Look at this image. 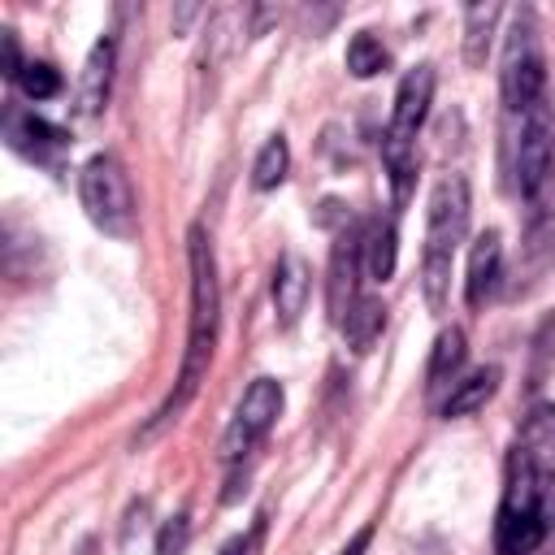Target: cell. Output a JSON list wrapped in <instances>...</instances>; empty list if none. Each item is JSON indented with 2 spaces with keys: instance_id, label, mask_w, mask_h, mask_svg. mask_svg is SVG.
<instances>
[{
  "instance_id": "1",
  "label": "cell",
  "mask_w": 555,
  "mask_h": 555,
  "mask_svg": "<svg viewBox=\"0 0 555 555\" xmlns=\"http://www.w3.org/2000/svg\"><path fill=\"white\" fill-rule=\"evenodd\" d=\"M555 516V403L533 408L520 442L507 455L503 499L494 516L499 555H533Z\"/></svg>"
},
{
  "instance_id": "2",
  "label": "cell",
  "mask_w": 555,
  "mask_h": 555,
  "mask_svg": "<svg viewBox=\"0 0 555 555\" xmlns=\"http://www.w3.org/2000/svg\"><path fill=\"white\" fill-rule=\"evenodd\" d=\"M186 273H191L186 351H182V364H178V382H173L169 399L156 408V416L147 421L143 438L186 412V403L195 399V390H199V382L208 377V364H212L217 325H221V282H217V251H212V238H208L204 225H191L186 230Z\"/></svg>"
},
{
  "instance_id": "3",
  "label": "cell",
  "mask_w": 555,
  "mask_h": 555,
  "mask_svg": "<svg viewBox=\"0 0 555 555\" xmlns=\"http://www.w3.org/2000/svg\"><path fill=\"white\" fill-rule=\"evenodd\" d=\"M468 234V182L464 173H442L425 204V251H421V291L429 312L447 308L451 264Z\"/></svg>"
},
{
  "instance_id": "4",
  "label": "cell",
  "mask_w": 555,
  "mask_h": 555,
  "mask_svg": "<svg viewBox=\"0 0 555 555\" xmlns=\"http://www.w3.org/2000/svg\"><path fill=\"white\" fill-rule=\"evenodd\" d=\"M503 173L520 199H538L555 178V100L503 117Z\"/></svg>"
},
{
  "instance_id": "5",
  "label": "cell",
  "mask_w": 555,
  "mask_h": 555,
  "mask_svg": "<svg viewBox=\"0 0 555 555\" xmlns=\"http://www.w3.org/2000/svg\"><path fill=\"white\" fill-rule=\"evenodd\" d=\"M546 56H542V30L533 9H516L512 26L503 35V61H499V100L503 117H516L546 100Z\"/></svg>"
},
{
  "instance_id": "6",
  "label": "cell",
  "mask_w": 555,
  "mask_h": 555,
  "mask_svg": "<svg viewBox=\"0 0 555 555\" xmlns=\"http://www.w3.org/2000/svg\"><path fill=\"white\" fill-rule=\"evenodd\" d=\"M78 199H82V212L95 230H104L108 238H121V243L134 238L139 208H134L130 173L113 152H95L78 169Z\"/></svg>"
},
{
  "instance_id": "7",
  "label": "cell",
  "mask_w": 555,
  "mask_h": 555,
  "mask_svg": "<svg viewBox=\"0 0 555 555\" xmlns=\"http://www.w3.org/2000/svg\"><path fill=\"white\" fill-rule=\"evenodd\" d=\"M282 403H286L282 382H278V377H256V382L243 390V399H238V408H234V416H230V425H225V434H221V460L238 464V460L278 425Z\"/></svg>"
},
{
  "instance_id": "8",
  "label": "cell",
  "mask_w": 555,
  "mask_h": 555,
  "mask_svg": "<svg viewBox=\"0 0 555 555\" xmlns=\"http://www.w3.org/2000/svg\"><path fill=\"white\" fill-rule=\"evenodd\" d=\"M360 269H364V230L360 225H343L334 234L330 278H325V304H330V321L334 325H343L347 312L360 299Z\"/></svg>"
},
{
  "instance_id": "9",
  "label": "cell",
  "mask_w": 555,
  "mask_h": 555,
  "mask_svg": "<svg viewBox=\"0 0 555 555\" xmlns=\"http://www.w3.org/2000/svg\"><path fill=\"white\" fill-rule=\"evenodd\" d=\"M434 65H412L403 78H399V87H395V108H390V126H386V134L382 139H390V143H416V130L425 126V117H429V104H434Z\"/></svg>"
},
{
  "instance_id": "10",
  "label": "cell",
  "mask_w": 555,
  "mask_h": 555,
  "mask_svg": "<svg viewBox=\"0 0 555 555\" xmlns=\"http://www.w3.org/2000/svg\"><path fill=\"white\" fill-rule=\"evenodd\" d=\"M4 139H9L13 152H22L26 160H39V165H52L56 152L69 147V134L61 126H52L39 113H26L17 104L4 108Z\"/></svg>"
},
{
  "instance_id": "11",
  "label": "cell",
  "mask_w": 555,
  "mask_h": 555,
  "mask_svg": "<svg viewBox=\"0 0 555 555\" xmlns=\"http://www.w3.org/2000/svg\"><path fill=\"white\" fill-rule=\"evenodd\" d=\"M499 273H503V234L499 230H486V234L473 238V251H468V273H464V299H468V308H481L494 295Z\"/></svg>"
},
{
  "instance_id": "12",
  "label": "cell",
  "mask_w": 555,
  "mask_h": 555,
  "mask_svg": "<svg viewBox=\"0 0 555 555\" xmlns=\"http://www.w3.org/2000/svg\"><path fill=\"white\" fill-rule=\"evenodd\" d=\"M113 61H117V39L113 35H100L82 61V78H78V113L82 117H95L108 100V87H113Z\"/></svg>"
},
{
  "instance_id": "13",
  "label": "cell",
  "mask_w": 555,
  "mask_h": 555,
  "mask_svg": "<svg viewBox=\"0 0 555 555\" xmlns=\"http://www.w3.org/2000/svg\"><path fill=\"white\" fill-rule=\"evenodd\" d=\"M308 295H312V269L295 251H286L273 264V308H278V321L295 325L299 312L308 308Z\"/></svg>"
},
{
  "instance_id": "14",
  "label": "cell",
  "mask_w": 555,
  "mask_h": 555,
  "mask_svg": "<svg viewBox=\"0 0 555 555\" xmlns=\"http://www.w3.org/2000/svg\"><path fill=\"white\" fill-rule=\"evenodd\" d=\"M464 356H468L464 330H460V325H447V330L434 338V351H429V364H425V386H429V395L442 390V386H455V373L464 369Z\"/></svg>"
},
{
  "instance_id": "15",
  "label": "cell",
  "mask_w": 555,
  "mask_h": 555,
  "mask_svg": "<svg viewBox=\"0 0 555 555\" xmlns=\"http://www.w3.org/2000/svg\"><path fill=\"white\" fill-rule=\"evenodd\" d=\"M395 264H399V234H395V221L377 217L364 225V273L373 282H390L395 278Z\"/></svg>"
},
{
  "instance_id": "16",
  "label": "cell",
  "mask_w": 555,
  "mask_h": 555,
  "mask_svg": "<svg viewBox=\"0 0 555 555\" xmlns=\"http://www.w3.org/2000/svg\"><path fill=\"white\" fill-rule=\"evenodd\" d=\"M499 17H503L499 4H468L464 9V61H468V69H481L486 65L490 39L499 30Z\"/></svg>"
},
{
  "instance_id": "17",
  "label": "cell",
  "mask_w": 555,
  "mask_h": 555,
  "mask_svg": "<svg viewBox=\"0 0 555 555\" xmlns=\"http://www.w3.org/2000/svg\"><path fill=\"white\" fill-rule=\"evenodd\" d=\"M494 390H499V369L494 364L490 369H477V373H468L464 382L451 386V395L442 399V416H473V412L486 408V399Z\"/></svg>"
},
{
  "instance_id": "18",
  "label": "cell",
  "mask_w": 555,
  "mask_h": 555,
  "mask_svg": "<svg viewBox=\"0 0 555 555\" xmlns=\"http://www.w3.org/2000/svg\"><path fill=\"white\" fill-rule=\"evenodd\" d=\"M382 325H386V304L373 299V295H360L356 308L347 312V321H343L338 330H343V338H347L351 351H369V347L377 343Z\"/></svg>"
},
{
  "instance_id": "19",
  "label": "cell",
  "mask_w": 555,
  "mask_h": 555,
  "mask_svg": "<svg viewBox=\"0 0 555 555\" xmlns=\"http://www.w3.org/2000/svg\"><path fill=\"white\" fill-rule=\"evenodd\" d=\"M382 165H386V178H390V195L403 208L408 195H412V182H416V143H390V139H382Z\"/></svg>"
},
{
  "instance_id": "20",
  "label": "cell",
  "mask_w": 555,
  "mask_h": 555,
  "mask_svg": "<svg viewBox=\"0 0 555 555\" xmlns=\"http://www.w3.org/2000/svg\"><path fill=\"white\" fill-rule=\"evenodd\" d=\"M286 169H291V143H286V134H269L264 147L256 152L251 186H256V191H273V186H282Z\"/></svg>"
},
{
  "instance_id": "21",
  "label": "cell",
  "mask_w": 555,
  "mask_h": 555,
  "mask_svg": "<svg viewBox=\"0 0 555 555\" xmlns=\"http://www.w3.org/2000/svg\"><path fill=\"white\" fill-rule=\"evenodd\" d=\"M386 65H390V52L382 48V39L373 30H360V35L347 39V74L351 78H373Z\"/></svg>"
},
{
  "instance_id": "22",
  "label": "cell",
  "mask_w": 555,
  "mask_h": 555,
  "mask_svg": "<svg viewBox=\"0 0 555 555\" xmlns=\"http://www.w3.org/2000/svg\"><path fill=\"white\" fill-rule=\"evenodd\" d=\"M546 269H555V208L538 217V225L529 230V243H525V273L542 278Z\"/></svg>"
},
{
  "instance_id": "23",
  "label": "cell",
  "mask_w": 555,
  "mask_h": 555,
  "mask_svg": "<svg viewBox=\"0 0 555 555\" xmlns=\"http://www.w3.org/2000/svg\"><path fill=\"white\" fill-rule=\"evenodd\" d=\"M13 82H17V91H22L26 100H35V104H39V100H52V95L61 91V74H56V65H48V61H26Z\"/></svg>"
},
{
  "instance_id": "24",
  "label": "cell",
  "mask_w": 555,
  "mask_h": 555,
  "mask_svg": "<svg viewBox=\"0 0 555 555\" xmlns=\"http://www.w3.org/2000/svg\"><path fill=\"white\" fill-rule=\"evenodd\" d=\"M186 538H191V520H186V512L169 516V520L160 525V533H156V555H182V551H186Z\"/></svg>"
},
{
  "instance_id": "25",
  "label": "cell",
  "mask_w": 555,
  "mask_h": 555,
  "mask_svg": "<svg viewBox=\"0 0 555 555\" xmlns=\"http://www.w3.org/2000/svg\"><path fill=\"white\" fill-rule=\"evenodd\" d=\"M264 529H269V525H264V516H256V520H251V529H247V533H238V538H230L217 555H256V551H260V542H264Z\"/></svg>"
},
{
  "instance_id": "26",
  "label": "cell",
  "mask_w": 555,
  "mask_h": 555,
  "mask_svg": "<svg viewBox=\"0 0 555 555\" xmlns=\"http://www.w3.org/2000/svg\"><path fill=\"white\" fill-rule=\"evenodd\" d=\"M22 48H17V30L13 26H4L0 30V69H4V78H17L22 74Z\"/></svg>"
},
{
  "instance_id": "27",
  "label": "cell",
  "mask_w": 555,
  "mask_h": 555,
  "mask_svg": "<svg viewBox=\"0 0 555 555\" xmlns=\"http://www.w3.org/2000/svg\"><path fill=\"white\" fill-rule=\"evenodd\" d=\"M369 542H373V525H360V529L347 538V546H338V555H364Z\"/></svg>"
}]
</instances>
